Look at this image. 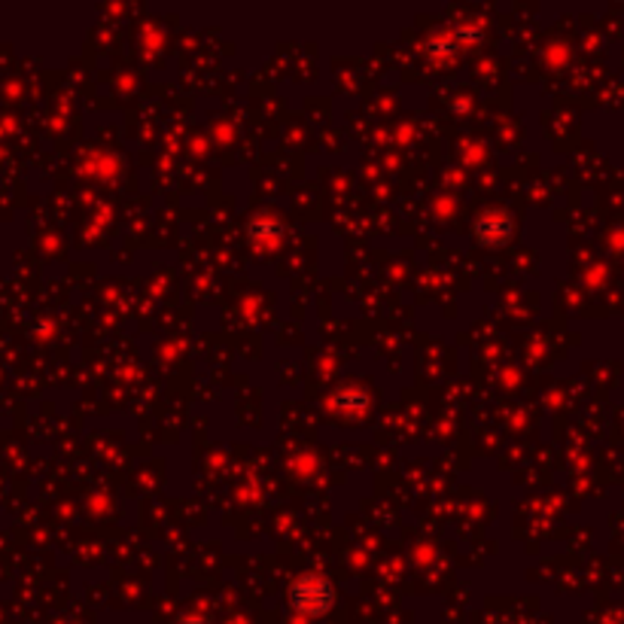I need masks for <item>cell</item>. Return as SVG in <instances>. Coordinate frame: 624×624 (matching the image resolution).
<instances>
[{"label":"cell","mask_w":624,"mask_h":624,"mask_svg":"<svg viewBox=\"0 0 624 624\" xmlns=\"http://www.w3.org/2000/svg\"><path fill=\"white\" fill-rule=\"evenodd\" d=\"M177 624H208V619L204 615H184Z\"/></svg>","instance_id":"277c9868"},{"label":"cell","mask_w":624,"mask_h":624,"mask_svg":"<svg viewBox=\"0 0 624 624\" xmlns=\"http://www.w3.org/2000/svg\"><path fill=\"white\" fill-rule=\"evenodd\" d=\"M286 597H290V607L298 615H308V619H320V615H327L335 607V588L320 573L298 576L296 582L290 585V594Z\"/></svg>","instance_id":"6da1fadb"},{"label":"cell","mask_w":624,"mask_h":624,"mask_svg":"<svg viewBox=\"0 0 624 624\" xmlns=\"http://www.w3.org/2000/svg\"><path fill=\"white\" fill-rule=\"evenodd\" d=\"M247 235L256 244H278L284 238V223L278 216H254L247 223Z\"/></svg>","instance_id":"3957f363"},{"label":"cell","mask_w":624,"mask_h":624,"mask_svg":"<svg viewBox=\"0 0 624 624\" xmlns=\"http://www.w3.org/2000/svg\"><path fill=\"white\" fill-rule=\"evenodd\" d=\"M475 238L487 247H503L511 238V220L506 213H487L475 223Z\"/></svg>","instance_id":"7a4b0ae2"}]
</instances>
